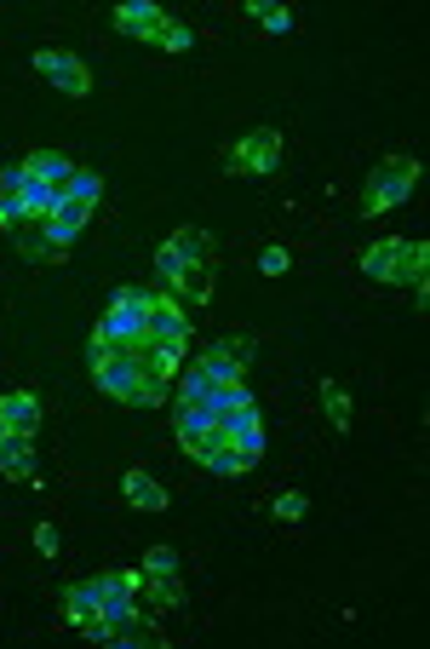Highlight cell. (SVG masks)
<instances>
[{
  "label": "cell",
  "mask_w": 430,
  "mask_h": 649,
  "mask_svg": "<svg viewBox=\"0 0 430 649\" xmlns=\"http://www.w3.org/2000/svg\"><path fill=\"white\" fill-rule=\"evenodd\" d=\"M138 581H143V570H104V575H98V592H104V621H121V615L138 610Z\"/></svg>",
  "instance_id": "30bf717a"
},
{
  "label": "cell",
  "mask_w": 430,
  "mask_h": 649,
  "mask_svg": "<svg viewBox=\"0 0 430 649\" xmlns=\"http://www.w3.org/2000/svg\"><path fill=\"white\" fill-rule=\"evenodd\" d=\"M12 241H17V253H24L29 265H58V259L69 253V236H58L52 219H24V225L12 230Z\"/></svg>",
  "instance_id": "ba28073f"
},
{
  "label": "cell",
  "mask_w": 430,
  "mask_h": 649,
  "mask_svg": "<svg viewBox=\"0 0 430 649\" xmlns=\"http://www.w3.org/2000/svg\"><path fill=\"white\" fill-rule=\"evenodd\" d=\"M304 512H311V500H304V495H276L270 500V517H281V523H299Z\"/></svg>",
  "instance_id": "603a6c76"
},
{
  "label": "cell",
  "mask_w": 430,
  "mask_h": 649,
  "mask_svg": "<svg viewBox=\"0 0 430 649\" xmlns=\"http://www.w3.org/2000/svg\"><path fill=\"white\" fill-rule=\"evenodd\" d=\"M24 190H29L24 161H17V167H0V201H7V196H24Z\"/></svg>",
  "instance_id": "484cf974"
},
{
  "label": "cell",
  "mask_w": 430,
  "mask_h": 649,
  "mask_svg": "<svg viewBox=\"0 0 430 649\" xmlns=\"http://www.w3.org/2000/svg\"><path fill=\"white\" fill-rule=\"evenodd\" d=\"M155 271H161V282H167V294L173 299H190V305H201L213 288V241H207V230H178V236H167L161 241V253H155Z\"/></svg>",
  "instance_id": "7a4b0ae2"
},
{
  "label": "cell",
  "mask_w": 430,
  "mask_h": 649,
  "mask_svg": "<svg viewBox=\"0 0 430 649\" xmlns=\"http://www.w3.org/2000/svg\"><path fill=\"white\" fill-rule=\"evenodd\" d=\"M425 265H430V241H407V236H379L374 248L362 253L367 282H384V288H414V305H425Z\"/></svg>",
  "instance_id": "3957f363"
},
{
  "label": "cell",
  "mask_w": 430,
  "mask_h": 649,
  "mask_svg": "<svg viewBox=\"0 0 430 649\" xmlns=\"http://www.w3.org/2000/svg\"><path fill=\"white\" fill-rule=\"evenodd\" d=\"M321 402H327V420H333L339 432H351V397H344L339 385H321Z\"/></svg>",
  "instance_id": "7402d4cb"
},
{
  "label": "cell",
  "mask_w": 430,
  "mask_h": 649,
  "mask_svg": "<svg viewBox=\"0 0 430 649\" xmlns=\"http://www.w3.org/2000/svg\"><path fill=\"white\" fill-rule=\"evenodd\" d=\"M24 173H29V185H52V190H64V178L75 173V161H69V155H58V150H29V155H24Z\"/></svg>",
  "instance_id": "4fadbf2b"
},
{
  "label": "cell",
  "mask_w": 430,
  "mask_h": 649,
  "mask_svg": "<svg viewBox=\"0 0 430 649\" xmlns=\"http://www.w3.org/2000/svg\"><path fill=\"white\" fill-rule=\"evenodd\" d=\"M161 17H167V12H161L155 0H127V7H115V29H121V35H138V40H150V35L161 29Z\"/></svg>",
  "instance_id": "5bb4252c"
},
{
  "label": "cell",
  "mask_w": 430,
  "mask_h": 649,
  "mask_svg": "<svg viewBox=\"0 0 430 649\" xmlns=\"http://www.w3.org/2000/svg\"><path fill=\"white\" fill-rule=\"evenodd\" d=\"M248 17H253V24H264L270 35H287V29H293V12L276 7V0H248Z\"/></svg>",
  "instance_id": "ffe728a7"
},
{
  "label": "cell",
  "mask_w": 430,
  "mask_h": 649,
  "mask_svg": "<svg viewBox=\"0 0 430 649\" xmlns=\"http://www.w3.org/2000/svg\"><path fill=\"white\" fill-rule=\"evenodd\" d=\"M143 575H178V552H173V546H150V558H143Z\"/></svg>",
  "instance_id": "cb8c5ba5"
},
{
  "label": "cell",
  "mask_w": 430,
  "mask_h": 649,
  "mask_svg": "<svg viewBox=\"0 0 430 649\" xmlns=\"http://www.w3.org/2000/svg\"><path fill=\"white\" fill-rule=\"evenodd\" d=\"M0 477H12V483H29V477H35L29 437H0Z\"/></svg>",
  "instance_id": "e0dca14e"
},
{
  "label": "cell",
  "mask_w": 430,
  "mask_h": 649,
  "mask_svg": "<svg viewBox=\"0 0 430 649\" xmlns=\"http://www.w3.org/2000/svg\"><path fill=\"white\" fill-rule=\"evenodd\" d=\"M287 265H293V253H287V248H264V253H258V271H264V276H281Z\"/></svg>",
  "instance_id": "4316f807"
},
{
  "label": "cell",
  "mask_w": 430,
  "mask_h": 649,
  "mask_svg": "<svg viewBox=\"0 0 430 649\" xmlns=\"http://www.w3.org/2000/svg\"><path fill=\"white\" fill-rule=\"evenodd\" d=\"M143 339H150V351H155L161 362L184 369V345H190V316H184V305H178L167 288H150V328H143Z\"/></svg>",
  "instance_id": "5b68a950"
},
{
  "label": "cell",
  "mask_w": 430,
  "mask_h": 649,
  "mask_svg": "<svg viewBox=\"0 0 430 649\" xmlns=\"http://www.w3.org/2000/svg\"><path fill=\"white\" fill-rule=\"evenodd\" d=\"M121 495H127L138 512H167V489H161L150 472H127L121 477Z\"/></svg>",
  "instance_id": "2e32d148"
},
{
  "label": "cell",
  "mask_w": 430,
  "mask_h": 649,
  "mask_svg": "<svg viewBox=\"0 0 430 649\" xmlns=\"http://www.w3.org/2000/svg\"><path fill=\"white\" fill-rule=\"evenodd\" d=\"M98 190H104V178H98V173H80V167H75V173L64 178V196H87V201H98Z\"/></svg>",
  "instance_id": "d4e9b609"
},
{
  "label": "cell",
  "mask_w": 430,
  "mask_h": 649,
  "mask_svg": "<svg viewBox=\"0 0 430 649\" xmlns=\"http://www.w3.org/2000/svg\"><path fill=\"white\" fill-rule=\"evenodd\" d=\"M178 449L190 454L195 465L218 472V477H241V472L253 465L248 454L236 449V437H230V425H224V414L195 409V402H178Z\"/></svg>",
  "instance_id": "6da1fadb"
},
{
  "label": "cell",
  "mask_w": 430,
  "mask_h": 649,
  "mask_svg": "<svg viewBox=\"0 0 430 649\" xmlns=\"http://www.w3.org/2000/svg\"><path fill=\"white\" fill-rule=\"evenodd\" d=\"M224 425H230V437H236V449L258 460L264 454V425H258V402H241V409L224 414Z\"/></svg>",
  "instance_id": "8fae6325"
},
{
  "label": "cell",
  "mask_w": 430,
  "mask_h": 649,
  "mask_svg": "<svg viewBox=\"0 0 430 649\" xmlns=\"http://www.w3.org/2000/svg\"><path fill=\"white\" fill-rule=\"evenodd\" d=\"M419 161L414 155H384L374 173L362 178V213L374 219V213H391V208H402L407 196H414V185H419Z\"/></svg>",
  "instance_id": "277c9868"
},
{
  "label": "cell",
  "mask_w": 430,
  "mask_h": 649,
  "mask_svg": "<svg viewBox=\"0 0 430 649\" xmlns=\"http://www.w3.org/2000/svg\"><path fill=\"white\" fill-rule=\"evenodd\" d=\"M0 425H7L12 437H35V425H40V402L29 391H7L0 397Z\"/></svg>",
  "instance_id": "7c38bea8"
},
{
  "label": "cell",
  "mask_w": 430,
  "mask_h": 649,
  "mask_svg": "<svg viewBox=\"0 0 430 649\" xmlns=\"http://www.w3.org/2000/svg\"><path fill=\"white\" fill-rule=\"evenodd\" d=\"M92 208H98V201H87V196H64V190H58V213H52V225H58V236H80V225H87V219H92Z\"/></svg>",
  "instance_id": "ac0fdd59"
},
{
  "label": "cell",
  "mask_w": 430,
  "mask_h": 649,
  "mask_svg": "<svg viewBox=\"0 0 430 649\" xmlns=\"http://www.w3.org/2000/svg\"><path fill=\"white\" fill-rule=\"evenodd\" d=\"M35 70L52 80V87H64L69 98H87L92 92V75H87V64H80L75 52H58V47H40L35 52Z\"/></svg>",
  "instance_id": "9c48e42d"
},
{
  "label": "cell",
  "mask_w": 430,
  "mask_h": 649,
  "mask_svg": "<svg viewBox=\"0 0 430 649\" xmlns=\"http://www.w3.org/2000/svg\"><path fill=\"white\" fill-rule=\"evenodd\" d=\"M138 603H143V610H178V603H184V586H178V575H143L138 581Z\"/></svg>",
  "instance_id": "9a60e30c"
},
{
  "label": "cell",
  "mask_w": 430,
  "mask_h": 649,
  "mask_svg": "<svg viewBox=\"0 0 430 649\" xmlns=\"http://www.w3.org/2000/svg\"><path fill=\"white\" fill-rule=\"evenodd\" d=\"M0 437H12V432H7V425H0Z\"/></svg>",
  "instance_id": "f1b7e54d"
},
{
  "label": "cell",
  "mask_w": 430,
  "mask_h": 649,
  "mask_svg": "<svg viewBox=\"0 0 430 649\" xmlns=\"http://www.w3.org/2000/svg\"><path fill=\"white\" fill-rule=\"evenodd\" d=\"M253 351H258V339H253V334H236V339H218V345H207V351H201V357H213V362H224V369L248 374Z\"/></svg>",
  "instance_id": "d6986e66"
},
{
  "label": "cell",
  "mask_w": 430,
  "mask_h": 649,
  "mask_svg": "<svg viewBox=\"0 0 430 649\" xmlns=\"http://www.w3.org/2000/svg\"><path fill=\"white\" fill-rule=\"evenodd\" d=\"M224 167H230V173H253V178L276 173L281 167V133L276 127H253L248 138H236V145L224 150Z\"/></svg>",
  "instance_id": "8992f818"
},
{
  "label": "cell",
  "mask_w": 430,
  "mask_h": 649,
  "mask_svg": "<svg viewBox=\"0 0 430 649\" xmlns=\"http://www.w3.org/2000/svg\"><path fill=\"white\" fill-rule=\"evenodd\" d=\"M150 40H155V47H167V52H190V47H195L190 24H178V17H161V29H155Z\"/></svg>",
  "instance_id": "44dd1931"
},
{
  "label": "cell",
  "mask_w": 430,
  "mask_h": 649,
  "mask_svg": "<svg viewBox=\"0 0 430 649\" xmlns=\"http://www.w3.org/2000/svg\"><path fill=\"white\" fill-rule=\"evenodd\" d=\"M35 552L40 558H58V529H52V523H40V529H35Z\"/></svg>",
  "instance_id": "83f0119b"
},
{
  "label": "cell",
  "mask_w": 430,
  "mask_h": 649,
  "mask_svg": "<svg viewBox=\"0 0 430 649\" xmlns=\"http://www.w3.org/2000/svg\"><path fill=\"white\" fill-rule=\"evenodd\" d=\"M64 621L75 626L80 638H92V644H104V638H110V621H104V592H98V575H92V581H75V586H64Z\"/></svg>",
  "instance_id": "52a82bcc"
}]
</instances>
